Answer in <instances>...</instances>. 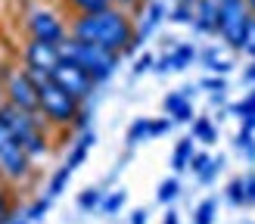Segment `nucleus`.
Instances as JSON below:
<instances>
[{
	"label": "nucleus",
	"mask_w": 255,
	"mask_h": 224,
	"mask_svg": "<svg viewBox=\"0 0 255 224\" xmlns=\"http://www.w3.org/2000/svg\"><path fill=\"white\" fill-rule=\"evenodd\" d=\"M193 12H196V3H171V9H168V22H174V25H193Z\"/></svg>",
	"instance_id": "a878e982"
},
{
	"label": "nucleus",
	"mask_w": 255,
	"mask_h": 224,
	"mask_svg": "<svg viewBox=\"0 0 255 224\" xmlns=\"http://www.w3.org/2000/svg\"><path fill=\"white\" fill-rule=\"evenodd\" d=\"M190 137H193L196 143H206V146L218 143V121L209 118V115H196L193 124H190Z\"/></svg>",
	"instance_id": "f3484780"
},
{
	"label": "nucleus",
	"mask_w": 255,
	"mask_h": 224,
	"mask_svg": "<svg viewBox=\"0 0 255 224\" xmlns=\"http://www.w3.org/2000/svg\"><path fill=\"white\" fill-rule=\"evenodd\" d=\"M69 178H72V171H69L66 165H59V168L53 171V178H50V184H47V196H50V199H56V196L69 187Z\"/></svg>",
	"instance_id": "cd10ccee"
},
{
	"label": "nucleus",
	"mask_w": 255,
	"mask_h": 224,
	"mask_svg": "<svg viewBox=\"0 0 255 224\" xmlns=\"http://www.w3.org/2000/svg\"><path fill=\"white\" fill-rule=\"evenodd\" d=\"M168 9L171 6H165V0H146L143 6H140V19H137V34H134V41L131 47H128V53L125 56H134L140 47H143L152 34L159 31V25L168 19Z\"/></svg>",
	"instance_id": "9d476101"
},
{
	"label": "nucleus",
	"mask_w": 255,
	"mask_h": 224,
	"mask_svg": "<svg viewBox=\"0 0 255 224\" xmlns=\"http://www.w3.org/2000/svg\"><path fill=\"white\" fill-rule=\"evenodd\" d=\"M66 6L75 12V16H84V12L109 9V6H112V0H66Z\"/></svg>",
	"instance_id": "b1692460"
},
{
	"label": "nucleus",
	"mask_w": 255,
	"mask_h": 224,
	"mask_svg": "<svg viewBox=\"0 0 255 224\" xmlns=\"http://www.w3.org/2000/svg\"><path fill=\"white\" fill-rule=\"evenodd\" d=\"M206 69H209V75H224V78H227V72L234 69V62L231 59H215L212 66H206Z\"/></svg>",
	"instance_id": "c9c22d12"
},
{
	"label": "nucleus",
	"mask_w": 255,
	"mask_h": 224,
	"mask_svg": "<svg viewBox=\"0 0 255 224\" xmlns=\"http://www.w3.org/2000/svg\"><path fill=\"white\" fill-rule=\"evenodd\" d=\"M246 6L252 9V16H255V0H246Z\"/></svg>",
	"instance_id": "49530a36"
},
{
	"label": "nucleus",
	"mask_w": 255,
	"mask_h": 224,
	"mask_svg": "<svg viewBox=\"0 0 255 224\" xmlns=\"http://www.w3.org/2000/svg\"><path fill=\"white\" fill-rule=\"evenodd\" d=\"M152 66H156V56H152V53H140L134 59V66H131V78H140V75L152 72Z\"/></svg>",
	"instance_id": "2f4dec72"
},
{
	"label": "nucleus",
	"mask_w": 255,
	"mask_h": 224,
	"mask_svg": "<svg viewBox=\"0 0 255 224\" xmlns=\"http://www.w3.org/2000/svg\"><path fill=\"white\" fill-rule=\"evenodd\" d=\"M0 103H3V72H0Z\"/></svg>",
	"instance_id": "a18cd8bd"
},
{
	"label": "nucleus",
	"mask_w": 255,
	"mask_h": 224,
	"mask_svg": "<svg viewBox=\"0 0 255 224\" xmlns=\"http://www.w3.org/2000/svg\"><path fill=\"white\" fill-rule=\"evenodd\" d=\"M143 3H146V0H112V6H119V9H128V12H131V9H140Z\"/></svg>",
	"instance_id": "ea45409f"
},
{
	"label": "nucleus",
	"mask_w": 255,
	"mask_h": 224,
	"mask_svg": "<svg viewBox=\"0 0 255 224\" xmlns=\"http://www.w3.org/2000/svg\"><path fill=\"white\" fill-rule=\"evenodd\" d=\"M162 224H181V218H177L174 209H168V212H165V221H162Z\"/></svg>",
	"instance_id": "c03bdc74"
},
{
	"label": "nucleus",
	"mask_w": 255,
	"mask_h": 224,
	"mask_svg": "<svg viewBox=\"0 0 255 224\" xmlns=\"http://www.w3.org/2000/svg\"><path fill=\"white\" fill-rule=\"evenodd\" d=\"M128 149L131 146H137L140 140H149V118H134L131 121V128H128Z\"/></svg>",
	"instance_id": "bb28decb"
},
{
	"label": "nucleus",
	"mask_w": 255,
	"mask_h": 224,
	"mask_svg": "<svg viewBox=\"0 0 255 224\" xmlns=\"http://www.w3.org/2000/svg\"><path fill=\"white\" fill-rule=\"evenodd\" d=\"M190 28L202 37H218V0H196V12H193Z\"/></svg>",
	"instance_id": "f8f14e48"
},
{
	"label": "nucleus",
	"mask_w": 255,
	"mask_h": 224,
	"mask_svg": "<svg viewBox=\"0 0 255 224\" xmlns=\"http://www.w3.org/2000/svg\"><path fill=\"white\" fill-rule=\"evenodd\" d=\"M59 62H62L59 47L44 44V41H31V37L25 41V47H22V62H19L25 72H41V75H50V78H53V72H56Z\"/></svg>",
	"instance_id": "9b49d317"
},
{
	"label": "nucleus",
	"mask_w": 255,
	"mask_h": 224,
	"mask_svg": "<svg viewBox=\"0 0 255 224\" xmlns=\"http://www.w3.org/2000/svg\"><path fill=\"white\" fill-rule=\"evenodd\" d=\"M50 203H53V199H50L47 193L44 196H37V199H31L28 203V209H22V215H25V221H31V224H37L41 221L47 212H50Z\"/></svg>",
	"instance_id": "5701e85b"
},
{
	"label": "nucleus",
	"mask_w": 255,
	"mask_h": 224,
	"mask_svg": "<svg viewBox=\"0 0 255 224\" xmlns=\"http://www.w3.org/2000/svg\"><path fill=\"white\" fill-rule=\"evenodd\" d=\"M31 171H34V159L19 146L16 137L0 124V174L6 178V184H22V181L31 178Z\"/></svg>",
	"instance_id": "0eeeda50"
},
{
	"label": "nucleus",
	"mask_w": 255,
	"mask_h": 224,
	"mask_svg": "<svg viewBox=\"0 0 255 224\" xmlns=\"http://www.w3.org/2000/svg\"><path fill=\"white\" fill-rule=\"evenodd\" d=\"M196 91H199V84H184V87H181V94H184L187 100H193V97H196Z\"/></svg>",
	"instance_id": "37998d69"
},
{
	"label": "nucleus",
	"mask_w": 255,
	"mask_h": 224,
	"mask_svg": "<svg viewBox=\"0 0 255 224\" xmlns=\"http://www.w3.org/2000/svg\"><path fill=\"white\" fill-rule=\"evenodd\" d=\"M128 224H146V209H134L131 218H128Z\"/></svg>",
	"instance_id": "a19ab883"
},
{
	"label": "nucleus",
	"mask_w": 255,
	"mask_h": 224,
	"mask_svg": "<svg viewBox=\"0 0 255 224\" xmlns=\"http://www.w3.org/2000/svg\"><path fill=\"white\" fill-rule=\"evenodd\" d=\"M22 209H16L12 206V196H9V190H6V184H0V224H9L12 218L19 215Z\"/></svg>",
	"instance_id": "c85d7f7f"
},
{
	"label": "nucleus",
	"mask_w": 255,
	"mask_h": 224,
	"mask_svg": "<svg viewBox=\"0 0 255 224\" xmlns=\"http://www.w3.org/2000/svg\"><path fill=\"white\" fill-rule=\"evenodd\" d=\"M125 203H128V193H125V190H112V193L103 196V203H100V212L112 218V215H119V212L125 209Z\"/></svg>",
	"instance_id": "393cba45"
},
{
	"label": "nucleus",
	"mask_w": 255,
	"mask_h": 224,
	"mask_svg": "<svg viewBox=\"0 0 255 224\" xmlns=\"http://www.w3.org/2000/svg\"><path fill=\"white\" fill-rule=\"evenodd\" d=\"M243 56L255 59V22H252V28H249V37H246V44H243Z\"/></svg>",
	"instance_id": "4c0bfd02"
},
{
	"label": "nucleus",
	"mask_w": 255,
	"mask_h": 224,
	"mask_svg": "<svg viewBox=\"0 0 255 224\" xmlns=\"http://www.w3.org/2000/svg\"><path fill=\"white\" fill-rule=\"evenodd\" d=\"M53 81L62 87V91H69L75 100H81V103H87V100L94 97V91H97V84H94L91 75H87L78 62H69V59H62L59 66H56Z\"/></svg>",
	"instance_id": "1a4fd4ad"
},
{
	"label": "nucleus",
	"mask_w": 255,
	"mask_h": 224,
	"mask_svg": "<svg viewBox=\"0 0 255 224\" xmlns=\"http://www.w3.org/2000/svg\"><path fill=\"white\" fill-rule=\"evenodd\" d=\"M37 97H41V115L47 121V128H72L75 124V115L81 112V100H75L69 91H62V87L50 78L37 87Z\"/></svg>",
	"instance_id": "20e7f679"
},
{
	"label": "nucleus",
	"mask_w": 255,
	"mask_h": 224,
	"mask_svg": "<svg viewBox=\"0 0 255 224\" xmlns=\"http://www.w3.org/2000/svg\"><path fill=\"white\" fill-rule=\"evenodd\" d=\"M215 59H221V56H218V47H206V50H199V62H202V66H212Z\"/></svg>",
	"instance_id": "e433bc0d"
},
{
	"label": "nucleus",
	"mask_w": 255,
	"mask_h": 224,
	"mask_svg": "<svg viewBox=\"0 0 255 224\" xmlns=\"http://www.w3.org/2000/svg\"><path fill=\"white\" fill-rule=\"evenodd\" d=\"M224 196H227V203L231 206H246V178H231L224 187Z\"/></svg>",
	"instance_id": "4be33fe9"
},
{
	"label": "nucleus",
	"mask_w": 255,
	"mask_h": 224,
	"mask_svg": "<svg viewBox=\"0 0 255 224\" xmlns=\"http://www.w3.org/2000/svg\"><path fill=\"white\" fill-rule=\"evenodd\" d=\"M94 143H97V134H94V128L75 137V143H72V149H69V156H66V168H69V171H75V168H81L84 162H87V156H91V149H94Z\"/></svg>",
	"instance_id": "4468645a"
},
{
	"label": "nucleus",
	"mask_w": 255,
	"mask_h": 224,
	"mask_svg": "<svg viewBox=\"0 0 255 224\" xmlns=\"http://www.w3.org/2000/svg\"><path fill=\"white\" fill-rule=\"evenodd\" d=\"M234 149H237L240 156H246L249 162H255V131L240 128L237 137H234Z\"/></svg>",
	"instance_id": "412c9836"
},
{
	"label": "nucleus",
	"mask_w": 255,
	"mask_h": 224,
	"mask_svg": "<svg viewBox=\"0 0 255 224\" xmlns=\"http://www.w3.org/2000/svg\"><path fill=\"white\" fill-rule=\"evenodd\" d=\"M177 196H181V181H177V174H171V178H165V181L159 184V190H156V203L171 206Z\"/></svg>",
	"instance_id": "a211bd4d"
},
{
	"label": "nucleus",
	"mask_w": 255,
	"mask_h": 224,
	"mask_svg": "<svg viewBox=\"0 0 255 224\" xmlns=\"http://www.w3.org/2000/svg\"><path fill=\"white\" fill-rule=\"evenodd\" d=\"M25 31H28L31 41H44V44L59 47L69 37V22L50 6H31L25 12Z\"/></svg>",
	"instance_id": "423d86ee"
},
{
	"label": "nucleus",
	"mask_w": 255,
	"mask_h": 224,
	"mask_svg": "<svg viewBox=\"0 0 255 224\" xmlns=\"http://www.w3.org/2000/svg\"><path fill=\"white\" fill-rule=\"evenodd\" d=\"M91 118H94V112L87 109V106H81V112H78V115H75V124H72V128L78 131V134H84V131H91Z\"/></svg>",
	"instance_id": "72a5a7b5"
},
{
	"label": "nucleus",
	"mask_w": 255,
	"mask_h": 224,
	"mask_svg": "<svg viewBox=\"0 0 255 224\" xmlns=\"http://www.w3.org/2000/svg\"><path fill=\"white\" fill-rule=\"evenodd\" d=\"M252 22H255V16L246 6V0H218V37L224 47L243 53Z\"/></svg>",
	"instance_id": "39448f33"
},
{
	"label": "nucleus",
	"mask_w": 255,
	"mask_h": 224,
	"mask_svg": "<svg viewBox=\"0 0 255 224\" xmlns=\"http://www.w3.org/2000/svg\"><path fill=\"white\" fill-rule=\"evenodd\" d=\"M221 168H224V156H212V162H209V168L202 171V174H199L196 181H199L202 187H209V184H212V181H215V178H218V174H221Z\"/></svg>",
	"instance_id": "7c9ffc66"
},
{
	"label": "nucleus",
	"mask_w": 255,
	"mask_h": 224,
	"mask_svg": "<svg viewBox=\"0 0 255 224\" xmlns=\"http://www.w3.org/2000/svg\"><path fill=\"white\" fill-rule=\"evenodd\" d=\"M0 184H6V178H3V174H0Z\"/></svg>",
	"instance_id": "de8ad7c7"
},
{
	"label": "nucleus",
	"mask_w": 255,
	"mask_h": 224,
	"mask_svg": "<svg viewBox=\"0 0 255 224\" xmlns=\"http://www.w3.org/2000/svg\"><path fill=\"white\" fill-rule=\"evenodd\" d=\"M193 156H196V140L187 134V137H181V140L174 143V149H171V171H174V174L187 171L190 162H193Z\"/></svg>",
	"instance_id": "dca6fc26"
},
{
	"label": "nucleus",
	"mask_w": 255,
	"mask_h": 224,
	"mask_svg": "<svg viewBox=\"0 0 255 224\" xmlns=\"http://www.w3.org/2000/svg\"><path fill=\"white\" fill-rule=\"evenodd\" d=\"M0 72H3V103L37 115L41 112V97H37V84L25 75V69L9 66V69H0Z\"/></svg>",
	"instance_id": "6e6552de"
},
{
	"label": "nucleus",
	"mask_w": 255,
	"mask_h": 224,
	"mask_svg": "<svg viewBox=\"0 0 255 224\" xmlns=\"http://www.w3.org/2000/svg\"><path fill=\"white\" fill-rule=\"evenodd\" d=\"M215 218H218V199L206 196L193 212V224H215Z\"/></svg>",
	"instance_id": "aec40b11"
},
{
	"label": "nucleus",
	"mask_w": 255,
	"mask_h": 224,
	"mask_svg": "<svg viewBox=\"0 0 255 224\" xmlns=\"http://www.w3.org/2000/svg\"><path fill=\"white\" fill-rule=\"evenodd\" d=\"M199 91H206L209 97L212 94H224L227 91V78L224 75H206V78L199 81Z\"/></svg>",
	"instance_id": "c756f323"
},
{
	"label": "nucleus",
	"mask_w": 255,
	"mask_h": 224,
	"mask_svg": "<svg viewBox=\"0 0 255 224\" xmlns=\"http://www.w3.org/2000/svg\"><path fill=\"white\" fill-rule=\"evenodd\" d=\"M243 81H246V84H252V87H255V59H252V62H249V66H246V72H243Z\"/></svg>",
	"instance_id": "79ce46f5"
},
{
	"label": "nucleus",
	"mask_w": 255,
	"mask_h": 224,
	"mask_svg": "<svg viewBox=\"0 0 255 224\" xmlns=\"http://www.w3.org/2000/svg\"><path fill=\"white\" fill-rule=\"evenodd\" d=\"M103 187H87V190H81L78 193V199H75V203H78V209L81 212H100V203H103Z\"/></svg>",
	"instance_id": "6ab92c4d"
},
{
	"label": "nucleus",
	"mask_w": 255,
	"mask_h": 224,
	"mask_svg": "<svg viewBox=\"0 0 255 224\" xmlns=\"http://www.w3.org/2000/svg\"><path fill=\"white\" fill-rule=\"evenodd\" d=\"M209 162H212V156H209V153H199V149H196V156H193V162H190V171H193L196 178H199V174H202V171L209 168Z\"/></svg>",
	"instance_id": "f704fd0d"
},
{
	"label": "nucleus",
	"mask_w": 255,
	"mask_h": 224,
	"mask_svg": "<svg viewBox=\"0 0 255 224\" xmlns=\"http://www.w3.org/2000/svg\"><path fill=\"white\" fill-rule=\"evenodd\" d=\"M69 34L84 41V44H94V47H103V50H112V53L125 56L131 41H134V34H137V22L131 19L128 9L109 6V9H100V12L72 16Z\"/></svg>",
	"instance_id": "f257e3e1"
},
{
	"label": "nucleus",
	"mask_w": 255,
	"mask_h": 224,
	"mask_svg": "<svg viewBox=\"0 0 255 224\" xmlns=\"http://www.w3.org/2000/svg\"><path fill=\"white\" fill-rule=\"evenodd\" d=\"M59 56L69 59V62H78V66L94 78L97 87H103L112 75H116L119 62H122L119 53L103 50V47H94V44H84V41H78V37H72V34L59 44Z\"/></svg>",
	"instance_id": "7ed1b4c3"
},
{
	"label": "nucleus",
	"mask_w": 255,
	"mask_h": 224,
	"mask_svg": "<svg viewBox=\"0 0 255 224\" xmlns=\"http://www.w3.org/2000/svg\"><path fill=\"white\" fill-rule=\"evenodd\" d=\"M0 124L16 137L19 146L28 153L31 159H41L50 153V128L41 115L34 112H22L9 103H0Z\"/></svg>",
	"instance_id": "f03ea898"
},
{
	"label": "nucleus",
	"mask_w": 255,
	"mask_h": 224,
	"mask_svg": "<svg viewBox=\"0 0 255 224\" xmlns=\"http://www.w3.org/2000/svg\"><path fill=\"white\" fill-rule=\"evenodd\" d=\"M246 206H255V171L246 174Z\"/></svg>",
	"instance_id": "58836bf2"
},
{
	"label": "nucleus",
	"mask_w": 255,
	"mask_h": 224,
	"mask_svg": "<svg viewBox=\"0 0 255 224\" xmlns=\"http://www.w3.org/2000/svg\"><path fill=\"white\" fill-rule=\"evenodd\" d=\"M171 128H174V121H171L168 115H162V118H149V140H156V137L168 134Z\"/></svg>",
	"instance_id": "473e14b6"
},
{
	"label": "nucleus",
	"mask_w": 255,
	"mask_h": 224,
	"mask_svg": "<svg viewBox=\"0 0 255 224\" xmlns=\"http://www.w3.org/2000/svg\"><path fill=\"white\" fill-rule=\"evenodd\" d=\"M162 112H165V115H168L174 124H193V118H196L193 100H187L181 91L165 94V100H162Z\"/></svg>",
	"instance_id": "ddd939ff"
},
{
	"label": "nucleus",
	"mask_w": 255,
	"mask_h": 224,
	"mask_svg": "<svg viewBox=\"0 0 255 224\" xmlns=\"http://www.w3.org/2000/svg\"><path fill=\"white\" fill-rule=\"evenodd\" d=\"M165 56H168V72H184L199 59V50L193 44H177L171 50H165Z\"/></svg>",
	"instance_id": "2eb2a0df"
}]
</instances>
